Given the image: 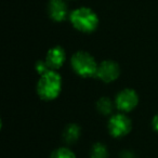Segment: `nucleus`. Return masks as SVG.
I'll return each instance as SVG.
<instances>
[{"label":"nucleus","mask_w":158,"mask_h":158,"mask_svg":"<svg viewBox=\"0 0 158 158\" xmlns=\"http://www.w3.org/2000/svg\"><path fill=\"white\" fill-rule=\"evenodd\" d=\"M113 108H114V103L113 101L107 97L100 98L97 102V110H99V113H101L104 116H107L110 115L113 112Z\"/></svg>","instance_id":"10"},{"label":"nucleus","mask_w":158,"mask_h":158,"mask_svg":"<svg viewBox=\"0 0 158 158\" xmlns=\"http://www.w3.org/2000/svg\"><path fill=\"white\" fill-rule=\"evenodd\" d=\"M70 64L75 73L85 78L95 76L99 65L94 57L86 51H78L74 53L70 59Z\"/></svg>","instance_id":"3"},{"label":"nucleus","mask_w":158,"mask_h":158,"mask_svg":"<svg viewBox=\"0 0 158 158\" xmlns=\"http://www.w3.org/2000/svg\"><path fill=\"white\" fill-rule=\"evenodd\" d=\"M62 90V77L55 69H49L37 82V93L42 100L51 101L59 97Z\"/></svg>","instance_id":"1"},{"label":"nucleus","mask_w":158,"mask_h":158,"mask_svg":"<svg viewBox=\"0 0 158 158\" xmlns=\"http://www.w3.org/2000/svg\"><path fill=\"white\" fill-rule=\"evenodd\" d=\"M80 136V127L76 123H69L63 131V140L67 144L75 143Z\"/></svg>","instance_id":"9"},{"label":"nucleus","mask_w":158,"mask_h":158,"mask_svg":"<svg viewBox=\"0 0 158 158\" xmlns=\"http://www.w3.org/2000/svg\"><path fill=\"white\" fill-rule=\"evenodd\" d=\"M119 75H120V67L118 63L112 60H106L98 65L95 77H98L103 82L110 84L115 81L119 77Z\"/></svg>","instance_id":"5"},{"label":"nucleus","mask_w":158,"mask_h":158,"mask_svg":"<svg viewBox=\"0 0 158 158\" xmlns=\"http://www.w3.org/2000/svg\"><path fill=\"white\" fill-rule=\"evenodd\" d=\"M35 67H36V70H37L40 75H42L44 73H46L47 70L50 69L49 66H48V64L46 63V61H38L37 63H36Z\"/></svg>","instance_id":"13"},{"label":"nucleus","mask_w":158,"mask_h":158,"mask_svg":"<svg viewBox=\"0 0 158 158\" xmlns=\"http://www.w3.org/2000/svg\"><path fill=\"white\" fill-rule=\"evenodd\" d=\"M91 158H108V151L102 143H95L91 148Z\"/></svg>","instance_id":"11"},{"label":"nucleus","mask_w":158,"mask_h":158,"mask_svg":"<svg viewBox=\"0 0 158 158\" xmlns=\"http://www.w3.org/2000/svg\"><path fill=\"white\" fill-rule=\"evenodd\" d=\"M73 26L82 33H91L98 27V15L88 8H80L72 12L69 16Z\"/></svg>","instance_id":"2"},{"label":"nucleus","mask_w":158,"mask_h":158,"mask_svg":"<svg viewBox=\"0 0 158 158\" xmlns=\"http://www.w3.org/2000/svg\"><path fill=\"white\" fill-rule=\"evenodd\" d=\"M107 128L110 135H113L114 138L125 136L131 130V120L125 114L112 115L108 120Z\"/></svg>","instance_id":"4"},{"label":"nucleus","mask_w":158,"mask_h":158,"mask_svg":"<svg viewBox=\"0 0 158 158\" xmlns=\"http://www.w3.org/2000/svg\"><path fill=\"white\" fill-rule=\"evenodd\" d=\"M50 158H76V156L67 147H59L52 152Z\"/></svg>","instance_id":"12"},{"label":"nucleus","mask_w":158,"mask_h":158,"mask_svg":"<svg viewBox=\"0 0 158 158\" xmlns=\"http://www.w3.org/2000/svg\"><path fill=\"white\" fill-rule=\"evenodd\" d=\"M139 103V95L133 89H123L115 98V106L121 112L134 110Z\"/></svg>","instance_id":"6"},{"label":"nucleus","mask_w":158,"mask_h":158,"mask_svg":"<svg viewBox=\"0 0 158 158\" xmlns=\"http://www.w3.org/2000/svg\"><path fill=\"white\" fill-rule=\"evenodd\" d=\"M121 157L123 158H133V155H132L130 152H123V153L121 154Z\"/></svg>","instance_id":"15"},{"label":"nucleus","mask_w":158,"mask_h":158,"mask_svg":"<svg viewBox=\"0 0 158 158\" xmlns=\"http://www.w3.org/2000/svg\"><path fill=\"white\" fill-rule=\"evenodd\" d=\"M49 14L56 22H62L68 15V9L64 0H51L49 3Z\"/></svg>","instance_id":"8"},{"label":"nucleus","mask_w":158,"mask_h":158,"mask_svg":"<svg viewBox=\"0 0 158 158\" xmlns=\"http://www.w3.org/2000/svg\"><path fill=\"white\" fill-rule=\"evenodd\" d=\"M152 123H153V128H154V130L158 132V114H156L155 116H154V118H153V121H152Z\"/></svg>","instance_id":"14"},{"label":"nucleus","mask_w":158,"mask_h":158,"mask_svg":"<svg viewBox=\"0 0 158 158\" xmlns=\"http://www.w3.org/2000/svg\"><path fill=\"white\" fill-rule=\"evenodd\" d=\"M66 60V53L64 49L60 46L53 47L48 51L46 56V63L50 69H57L64 64Z\"/></svg>","instance_id":"7"}]
</instances>
